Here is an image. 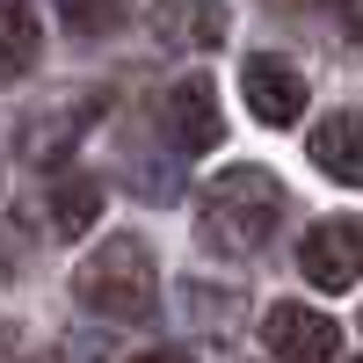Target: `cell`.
Listing matches in <instances>:
<instances>
[{
    "mask_svg": "<svg viewBox=\"0 0 363 363\" xmlns=\"http://www.w3.org/2000/svg\"><path fill=\"white\" fill-rule=\"evenodd\" d=\"M131 0H58V22L73 29V37H109V29H124Z\"/></svg>",
    "mask_w": 363,
    "mask_h": 363,
    "instance_id": "11",
    "label": "cell"
},
{
    "mask_svg": "<svg viewBox=\"0 0 363 363\" xmlns=\"http://www.w3.org/2000/svg\"><path fill=\"white\" fill-rule=\"evenodd\" d=\"M131 363H189V349H145V356H131Z\"/></svg>",
    "mask_w": 363,
    "mask_h": 363,
    "instance_id": "13",
    "label": "cell"
},
{
    "mask_svg": "<svg viewBox=\"0 0 363 363\" xmlns=\"http://www.w3.org/2000/svg\"><path fill=\"white\" fill-rule=\"evenodd\" d=\"M320 8L335 15V22L349 29V37H363V0H320Z\"/></svg>",
    "mask_w": 363,
    "mask_h": 363,
    "instance_id": "12",
    "label": "cell"
},
{
    "mask_svg": "<svg viewBox=\"0 0 363 363\" xmlns=\"http://www.w3.org/2000/svg\"><path fill=\"white\" fill-rule=\"evenodd\" d=\"M160 131L174 153H211L225 138V116H218V87L211 73H182L167 95H160Z\"/></svg>",
    "mask_w": 363,
    "mask_h": 363,
    "instance_id": "3",
    "label": "cell"
},
{
    "mask_svg": "<svg viewBox=\"0 0 363 363\" xmlns=\"http://www.w3.org/2000/svg\"><path fill=\"white\" fill-rule=\"evenodd\" d=\"M284 182L269 174V167H225L218 182L203 189V203H196V225H203V240L211 247H225V255H262L269 247V233L284 225Z\"/></svg>",
    "mask_w": 363,
    "mask_h": 363,
    "instance_id": "1",
    "label": "cell"
},
{
    "mask_svg": "<svg viewBox=\"0 0 363 363\" xmlns=\"http://www.w3.org/2000/svg\"><path fill=\"white\" fill-rule=\"evenodd\" d=\"M153 37L167 44V51H218L225 44V29H233V15H225V0H153Z\"/></svg>",
    "mask_w": 363,
    "mask_h": 363,
    "instance_id": "7",
    "label": "cell"
},
{
    "mask_svg": "<svg viewBox=\"0 0 363 363\" xmlns=\"http://www.w3.org/2000/svg\"><path fill=\"white\" fill-rule=\"evenodd\" d=\"M240 95H247V116L284 131L291 116H306V73H298L291 58H277V51H255L247 66H240Z\"/></svg>",
    "mask_w": 363,
    "mask_h": 363,
    "instance_id": "6",
    "label": "cell"
},
{
    "mask_svg": "<svg viewBox=\"0 0 363 363\" xmlns=\"http://www.w3.org/2000/svg\"><path fill=\"white\" fill-rule=\"evenodd\" d=\"M37 51H44V22L29 0H0V66L8 73H29L37 66Z\"/></svg>",
    "mask_w": 363,
    "mask_h": 363,
    "instance_id": "10",
    "label": "cell"
},
{
    "mask_svg": "<svg viewBox=\"0 0 363 363\" xmlns=\"http://www.w3.org/2000/svg\"><path fill=\"white\" fill-rule=\"evenodd\" d=\"M73 298H80L95 320H124V327L153 320V313H160V277H153V255H145V240L109 233L102 247L73 269Z\"/></svg>",
    "mask_w": 363,
    "mask_h": 363,
    "instance_id": "2",
    "label": "cell"
},
{
    "mask_svg": "<svg viewBox=\"0 0 363 363\" xmlns=\"http://www.w3.org/2000/svg\"><path fill=\"white\" fill-rule=\"evenodd\" d=\"M22 363H58V356H22Z\"/></svg>",
    "mask_w": 363,
    "mask_h": 363,
    "instance_id": "14",
    "label": "cell"
},
{
    "mask_svg": "<svg viewBox=\"0 0 363 363\" xmlns=\"http://www.w3.org/2000/svg\"><path fill=\"white\" fill-rule=\"evenodd\" d=\"M262 349L277 363H327L342 349V327L313 306H269L262 313Z\"/></svg>",
    "mask_w": 363,
    "mask_h": 363,
    "instance_id": "5",
    "label": "cell"
},
{
    "mask_svg": "<svg viewBox=\"0 0 363 363\" xmlns=\"http://www.w3.org/2000/svg\"><path fill=\"white\" fill-rule=\"evenodd\" d=\"M306 153L327 182H349V189H363V116H320L313 138H306Z\"/></svg>",
    "mask_w": 363,
    "mask_h": 363,
    "instance_id": "8",
    "label": "cell"
},
{
    "mask_svg": "<svg viewBox=\"0 0 363 363\" xmlns=\"http://www.w3.org/2000/svg\"><path fill=\"white\" fill-rule=\"evenodd\" d=\"M298 269L320 291H349L363 277V218H320L306 240H298Z\"/></svg>",
    "mask_w": 363,
    "mask_h": 363,
    "instance_id": "4",
    "label": "cell"
},
{
    "mask_svg": "<svg viewBox=\"0 0 363 363\" xmlns=\"http://www.w3.org/2000/svg\"><path fill=\"white\" fill-rule=\"evenodd\" d=\"M102 196H109V189H102L95 174H58V182H51V203H44V211H51V233H58V240H80L87 225L102 218Z\"/></svg>",
    "mask_w": 363,
    "mask_h": 363,
    "instance_id": "9",
    "label": "cell"
}]
</instances>
